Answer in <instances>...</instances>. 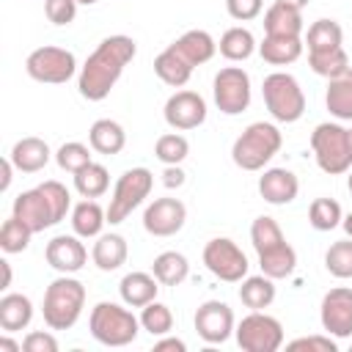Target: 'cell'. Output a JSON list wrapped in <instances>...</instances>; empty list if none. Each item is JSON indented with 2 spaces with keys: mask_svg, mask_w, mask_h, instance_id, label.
I'll use <instances>...</instances> for the list:
<instances>
[{
  "mask_svg": "<svg viewBox=\"0 0 352 352\" xmlns=\"http://www.w3.org/2000/svg\"><path fill=\"white\" fill-rule=\"evenodd\" d=\"M138 44L129 36H107L99 41V47L85 58L80 77H77V88L80 96L88 102H102L107 99V94L116 88L118 77L124 74L126 63L135 58Z\"/></svg>",
  "mask_w": 352,
  "mask_h": 352,
  "instance_id": "6da1fadb",
  "label": "cell"
},
{
  "mask_svg": "<svg viewBox=\"0 0 352 352\" xmlns=\"http://www.w3.org/2000/svg\"><path fill=\"white\" fill-rule=\"evenodd\" d=\"M69 209H72V195H69V190H66L60 182L50 179V182H44V184L33 187V190L19 192V195L14 198L11 214L19 217L33 234H38V231H44V228H50V226H58V223L66 217Z\"/></svg>",
  "mask_w": 352,
  "mask_h": 352,
  "instance_id": "7a4b0ae2",
  "label": "cell"
},
{
  "mask_svg": "<svg viewBox=\"0 0 352 352\" xmlns=\"http://www.w3.org/2000/svg\"><path fill=\"white\" fill-rule=\"evenodd\" d=\"M283 146V135L270 121H253L231 146V160L242 170H261Z\"/></svg>",
  "mask_w": 352,
  "mask_h": 352,
  "instance_id": "3957f363",
  "label": "cell"
},
{
  "mask_svg": "<svg viewBox=\"0 0 352 352\" xmlns=\"http://www.w3.org/2000/svg\"><path fill=\"white\" fill-rule=\"evenodd\" d=\"M82 308H85V286L77 278L60 275L47 286L44 302H41V314H44V324L50 330L74 327L80 314H82Z\"/></svg>",
  "mask_w": 352,
  "mask_h": 352,
  "instance_id": "277c9868",
  "label": "cell"
},
{
  "mask_svg": "<svg viewBox=\"0 0 352 352\" xmlns=\"http://www.w3.org/2000/svg\"><path fill=\"white\" fill-rule=\"evenodd\" d=\"M91 336L104 346H126L140 333V319L129 311V305L118 302H96L88 316Z\"/></svg>",
  "mask_w": 352,
  "mask_h": 352,
  "instance_id": "5b68a950",
  "label": "cell"
},
{
  "mask_svg": "<svg viewBox=\"0 0 352 352\" xmlns=\"http://www.w3.org/2000/svg\"><path fill=\"white\" fill-rule=\"evenodd\" d=\"M311 151L316 165L330 173H346L352 168V143H349V129H344L336 121H324L316 124V129L311 132Z\"/></svg>",
  "mask_w": 352,
  "mask_h": 352,
  "instance_id": "8992f818",
  "label": "cell"
},
{
  "mask_svg": "<svg viewBox=\"0 0 352 352\" xmlns=\"http://www.w3.org/2000/svg\"><path fill=\"white\" fill-rule=\"evenodd\" d=\"M261 94H264V104L270 110V116L280 124H294L302 118L305 113V94L300 88V82L289 74V72H272L264 77L261 82Z\"/></svg>",
  "mask_w": 352,
  "mask_h": 352,
  "instance_id": "52a82bcc",
  "label": "cell"
},
{
  "mask_svg": "<svg viewBox=\"0 0 352 352\" xmlns=\"http://www.w3.org/2000/svg\"><path fill=\"white\" fill-rule=\"evenodd\" d=\"M154 187V176L148 168H129L118 176L116 182V190L110 195V204H107V223L110 226H118L124 223L151 192Z\"/></svg>",
  "mask_w": 352,
  "mask_h": 352,
  "instance_id": "ba28073f",
  "label": "cell"
},
{
  "mask_svg": "<svg viewBox=\"0 0 352 352\" xmlns=\"http://www.w3.org/2000/svg\"><path fill=\"white\" fill-rule=\"evenodd\" d=\"M25 72L30 80L36 82H50V85H60V82H69L77 72V58L74 52L63 50V47H38L28 55L25 60Z\"/></svg>",
  "mask_w": 352,
  "mask_h": 352,
  "instance_id": "9c48e42d",
  "label": "cell"
},
{
  "mask_svg": "<svg viewBox=\"0 0 352 352\" xmlns=\"http://www.w3.org/2000/svg\"><path fill=\"white\" fill-rule=\"evenodd\" d=\"M234 336L245 352H278L283 346V324L264 311H250L234 327Z\"/></svg>",
  "mask_w": 352,
  "mask_h": 352,
  "instance_id": "30bf717a",
  "label": "cell"
},
{
  "mask_svg": "<svg viewBox=\"0 0 352 352\" xmlns=\"http://www.w3.org/2000/svg\"><path fill=\"white\" fill-rule=\"evenodd\" d=\"M204 264H206V270L217 280H226V283H239L248 275V270H250L248 256L228 236H214V239L206 242V248H204Z\"/></svg>",
  "mask_w": 352,
  "mask_h": 352,
  "instance_id": "8fae6325",
  "label": "cell"
},
{
  "mask_svg": "<svg viewBox=\"0 0 352 352\" xmlns=\"http://www.w3.org/2000/svg\"><path fill=\"white\" fill-rule=\"evenodd\" d=\"M212 96L220 113L239 116L250 104V74L242 66H226L214 74Z\"/></svg>",
  "mask_w": 352,
  "mask_h": 352,
  "instance_id": "7c38bea8",
  "label": "cell"
},
{
  "mask_svg": "<svg viewBox=\"0 0 352 352\" xmlns=\"http://www.w3.org/2000/svg\"><path fill=\"white\" fill-rule=\"evenodd\" d=\"M322 330L333 338H349L352 336V289L336 286L322 297L319 305Z\"/></svg>",
  "mask_w": 352,
  "mask_h": 352,
  "instance_id": "4fadbf2b",
  "label": "cell"
},
{
  "mask_svg": "<svg viewBox=\"0 0 352 352\" xmlns=\"http://www.w3.org/2000/svg\"><path fill=\"white\" fill-rule=\"evenodd\" d=\"M162 116H165V124L170 129L187 132V129H195L206 121V102L195 91H176L168 96Z\"/></svg>",
  "mask_w": 352,
  "mask_h": 352,
  "instance_id": "5bb4252c",
  "label": "cell"
},
{
  "mask_svg": "<svg viewBox=\"0 0 352 352\" xmlns=\"http://www.w3.org/2000/svg\"><path fill=\"white\" fill-rule=\"evenodd\" d=\"M195 333L206 341V344H223L231 338L236 322H234V311L220 302V300H206L198 305L195 311Z\"/></svg>",
  "mask_w": 352,
  "mask_h": 352,
  "instance_id": "9a60e30c",
  "label": "cell"
},
{
  "mask_svg": "<svg viewBox=\"0 0 352 352\" xmlns=\"http://www.w3.org/2000/svg\"><path fill=\"white\" fill-rule=\"evenodd\" d=\"M187 220V206L179 198H154L143 212V228L151 236H173Z\"/></svg>",
  "mask_w": 352,
  "mask_h": 352,
  "instance_id": "2e32d148",
  "label": "cell"
},
{
  "mask_svg": "<svg viewBox=\"0 0 352 352\" xmlns=\"http://www.w3.org/2000/svg\"><path fill=\"white\" fill-rule=\"evenodd\" d=\"M44 258L47 264L60 272V275H74L85 267L88 261V250L85 245L80 242L77 234H60V236H52L47 242V250H44Z\"/></svg>",
  "mask_w": 352,
  "mask_h": 352,
  "instance_id": "e0dca14e",
  "label": "cell"
},
{
  "mask_svg": "<svg viewBox=\"0 0 352 352\" xmlns=\"http://www.w3.org/2000/svg\"><path fill=\"white\" fill-rule=\"evenodd\" d=\"M300 179L289 168H267L258 176V195L272 206H286L297 198Z\"/></svg>",
  "mask_w": 352,
  "mask_h": 352,
  "instance_id": "ac0fdd59",
  "label": "cell"
},
{
  "mask_svg": "<svg viewBox=\"0 0 352 352\" xmlns=\"http://www.w3.org/2000/svg\"><path fill=\"white\" fill-rule=\"evenodd\" d=\"M8 157H11V162H14V168H16L19 173H38V170L50 162L52 151H50L47 140L30 135V138L16 140Z\"/></svg>",
  "mask_w": 352,
  "mask_h": 352,
  "instance_id": "d6986e66",
  "label": "cell"
},
{
  "mask_svg": "<svg viewBox=\"0 0 352 352\" xmlns=\"http://www.w3.org/2000/svg\"><path fill=\"white\" fill-rule=\"evenodd\" d=\"M160 292V280L154 278V272H126L118 283V294L124 300V305L129 308H143L151 300H157Z\"/></svg>",
  "mask_w": 352,
  "mask_h": 352,
  "instance_id": "ffe728a7",
  "label": "cell"
},
{
  "mask_svg": "<svg viewBox=\"0 0 352 352\" xmlns=\"http://www.w3.org/2000/svg\"><path fill=\"white\" fill-rule=\"evenodd\" d=\"M173 47H176V52L195 69V66H201V63H206V60H212L214 58V52H217V41L206 33V30H187V33H182L176 41H173Z\"/></svg>",
  "mask_w": 352,
  "mask_h": 352,
  "instance_id": "44dd1931",
  "label": "cell"
},
{
  "mask_svg": "<svg viewBox=\"0 0 352 352\" xmlns=\"http://www.w3.org/2000/svg\"><path fill=\"white\" fill-rule=\"evenodd\" d=\"M129 256V248H126V239L121 234H99L96 242H94V250H91V258L94 264L102 270V272H116Z\"/></svg>",
  "mask_w": 352,
  "mask_h": 352,
  "instance_id": "7402d4cb",
  "label": "cell"
},
{
  "mask_svg": "<svg viewBox=\"0 0 352 352\" xmlns=\"http://www.w3.org/2000/svg\"><path fill=\"white\" fill-rule=\"evenodd\" d=\"M154 74H157L165 85L182 88V85H187V80L192 77V66L176 52L173 44H168V47L154 58Z\"/></svg>",
  "mask_w": 352,
  "mask_h": 352,
  "instance_id": "603a6c76",
  "label": "cell"
},
{
  "mask_svg": "<svg viewBox=\"0 0 352 352\" xmlns=\"http://www.w3.org/2000/svg\"><path fill=\"white\" fill-rule=\"evenodd\" d=\"M33 319V302L25 294L8 292L0 297V327L6 333H19L30 324Z\"/></svg>",
  "mask_w": 352,
  "mask_h": 352,
  "instance_id": "cb8c5ba5",
  "label": "cell"
},
{
  "mask_svg": "<svg viewBox=\"0 0 352 352\" xmlns=\"http://www.w3.org/2000/svg\"><path fill=\"white\" fill-rule=\"evenodd\" d=\"M302 33V11L272 3L264 11V36H300Z\"/></svg>",
  "mask_w": 352,
  "mask_h": 352,
  "instance_id": "d4e9b609",
  "label": "cell"
},
{
  "mask_svg": "<svg viewBox=\"0 0 352 352\" xmlns=\"http://www.w3.org/2000/svg\"><path fill=\"white\" fill-rule=\"evenodd\" d=\"M88 143H91L94 151L110 157V154H118V151L126 146V132H124V126H121L118 121H113V118H99V121H94L91 129H88Z\"/></svg>",
  "mask_w": 352,
  "mask_h": 352,
  "instance_id": "484cf974",
  "label": "cell"
},
{
  "mask_svg": "<svg viewBox=\"0 0 352 352\" xmlns=\"http://www.w3.org/2000/svg\"><path fill=\"white\" fill-rule=\"evenodd\" d=\"M324 104H327V110H330L333 118H338V121H352V66H349L341 77L327 80Z\"/></svg>",
  "mask_w": 352,
  "mask_h": 352,
  "instance_id": "4316f807",
  "label": "cell"
},
{
  "mask_svg": "<svg viewBox=\"0 0 352 352\" xmlns=\"http://www.w3.org/2000/svg\"><path fill=\"white\" fill-rule=\"evenodd\" d=\"M258 55L272 66L294 63L302 55V38L300 36H264L258 44Z\"/></svg>",
  "mask_w": 352,
  "mask_h": 352,
  "instance_id": "83f0119b",
  "label": "cell"
},
{
  "mask_svg": "<svg viewBox=\"0 0 352 352\" xmlns=\"http://www.w3.org/2000/svg\"><path fill=\"white\" fill-rule=\"evenodd\" d=\"M104 223H107V209H102L94 198H85V201H80L72 209V228L82 239L99 236L102 228H104Z\"/></svg>",
  "mask_w": 352,
  "mask_h": 352,
  "instance_id": "f1b7e54d",
  "label": "cell"
},
{
  "mask_svg": "<svg viewBox=\"0 0 352 352\" xmlns=\"http://www.w3.org/2000/svg\"><path fill=\"white\" fill-rule=\"evenodd\" d=\"M239 283H242L239 286L242 305H248L250 311H264V308L272 305V300H275V280L270 275H264V272L261 275H245Z\"/></svg>",
  "mask_w": 352,
  "mask_h": 352,
  "instance_id": "f546056e",
  "label": "cell"
},
{
  "mask_svg": "<svg viewBox=\"0 0 352 352\" xmlns=\"http://www.w3.org/2000/svg\"><path fill=\"white\" fill-rule=\"evenodd\" d=\"M256 38H253V33L248 30V28H242V25H236V28H228L223 36H220V44H217V50H220V55L226 58V60H248L253 52H256Z\"/></svg>",
  "mask_w": 352,
  "mask_h": 352,
  "instance_id": "4dcf8cb0",
  "label": "cell"
},
{
  "mask_svg": "<svg viewBox=\"0 0 352 352\" xmlns=\"http://www.w3.org/2000/svg\"><path fill=\"white\" fill-rule=\"evenodd\" d=\"M258 267L272 280L289 278L294 272V267H297V253H294V248L289 242H280L278 248H272L267 253H258Z\"/></svg>",
  "mask_w": 352,
  "mask_h": 352,
  "instance_id": "1f68e13d",
  "label": "cell"
},
{
  "mask_svg": "<svg viewBox=\"0 0 352 352\" xmlns=\"http://www.w3.org/2000/svg\"><path fill=\"white\" fill-rule=\"evenodd\" d=\"M151 272H154V278H157L162 286H179V283H184L187 275H190V261H187L182 253H176V250H165V253H160V256L154 258Z\"/></svg>",
  "mask_w": 352,
  "mask_h": 352,
  "instance_id": "d6a6232c",
  "label": "cell"
},
{
  "mask_svg": "<svg viewBox=\"0 0 352 352\" xmlns=\"http://www.w3.org/2000/svg\"><path fill=\"white\" fill-rule=\"evenodd\" d=\"M72 176H74V190H77L82 198H99V195H104L107 187H110V173H107V168L99 165V162H88L85 168H80V170L72 173Z\"/></svg>",
  "mask_w": 352,
  "mask_h": 352,
  "instance_id": "836d02e7",
  "label": "cell"
},
{
  "mask_svg": "<svg viewBox=\"0 0 352 352\" xmlns=\"http://www.w3.org/2000/svg\"><path fill=\"white\" fill-rule=\"evenodd\" d=\"M344 47V30L336 19H316L308 28V52H327Z\"/></svg>",
  "mask_w": 352,
  "mask_h": 352,
  "instance_id": "e575fe53",
  "label": "cell"
},
{
  "mask_svg": "<svg viewBox=\"0 0 352 352\" xmlns=\"http://www.w3.org/2000/svg\"><path fill=\"white\" fill-rule=\"evenodd\" d=\"M308 66L314 74L324 77V80H333V77H341L346 69H349V55L344 47H336V50H327V52H308Z\"/></svg>",
  "mask_w": 352,
  "mask_h": 352,
  "instance_id": "d590c367",
  "label": "cell"
},
{
  "mask_svg": "<svg viewBox=\"0 0 352 352\" xmlns=\"http://www.w3.org/2000/svg\"><path fill=\"white\" fill-rule=\"evenodd\" d=\"M341 220H344V212H341V204L336 198H314L311 201L308 223L316 231H333L341 226Z\"/></svg>",
  "mask_w": 352,
  "mask_h": 352,
  "instance_id": "8d00e7d4",
  "label": "cell"
},
{
  "mask_svg": "<svg viewBox=\"0 0 352 352\" xmlns=\"http://www.w3.org/2000/svg\"><path fill=\"white\" fill-rule=\"evenodd\" d=\"M250 242H253L256 253H267V250L278 248L280 242H286V236H283L280 226L275 223V217L261 214V217H256L253 226H250Z\"/></svg>",
  "mask_w": 352,
  "mask_h": 352,
  "instance_id": "74e56055",
  "label": "cell"
},
{
  "mask_svg": "<svg viewBox=\"0 0 352 352\" xmlns=\"http://www.w3.org/2000/svg\"><path fill=\"white\" fill-rule=\"evenodd\" d=\"M190 154V143L184 135L179 132H168V135H160L157 143H154V157L165 165H182Z\"/></svg>",
  "mask_w": 352,
  "mask_h": 352,
  "instance_id": "f35d334b",
  "label": "cell"
},
{
  "mask_svg": "<svg viewBox=\"0 0 352 352\" xmlns=\"http://www.w3.org/2000/svg\"><path fill=\"white\" fill-rule=\"evenodd\" d=\"M140 327L146 333H151V336H168L173 330V314H170V308L165 302L151 300L140 311Z\"/></svg>",
  "mask_w": 352,
  "mask_h": 352,
  "instance_id": "ab89813d",
  "label": "cell"
},
{
  "mask_svg": "<svg viewBox=\"0 0 352 352\" xmlns=\"http://www.w3.org/2000/svg\"><path fill=\"white\" fill-rule=\"evenodd\" d=\"M324 267L333 278H352V236L349 239H341V242H333L324 253Z\"/></svg>",
  "mask_w": 352,
  "mask_h": 352,
  "instance_id": "60d3db41",
  "label": "cell"
},
{
  "mask_svg": "<svg viewBox=\"0 0 352 352\" xmlns=\"http://www.w3.org/2000/svg\"><path fill=\"white\" fill-rule=\"evenodd\" d=\"M30 236H33V231L19 220V217H8L6 223H3V228H0V248L6 250V253H22L28 245H30Z\"/></svg>",
  "mask_w": 352,
  "mask_h": 352,
  "instance_id": "b9f144b4",
  "label": "cell"
},
{
  "mask_svg": "<svg viewBox=\"0 0 352 352\" xmlns=\"http://www.w3.org/2000/svg\"><path fill=\"white\" fill-rule=\"evenodd\" d=\"M55 162H58L60 170H66V173H77L80 168H85V165L94 162V160H91V148H88L85 143H80V140H69V143H63V146L55 151Z\"/></svg>",
  "mask_w": 352,
  "mask_h": 352,
  "instance_id": "7bdbcfd3",
  "label": "cell"
},
{
  "mask_svg": "<svg viewBox=\"0 0 352 352\" xmlns=\"http://www.w3.org/2000/svg\"><path fill=\"white\" fill-rule=\"evenodd\" d=\"M77 0H44V14L52 25H69L77 16Z\"/></svg>",
  "mask_w": 352,
  "mask_h": 352,
  "instance_id": "ee69618b",
  "label": "cell"
},
{
  "mask_svg": "<svg viewBox=\"0 0 352 352\" xmlns=\"http://www.w3.org/2000/svg\"><path fill=\"white\" fill-rule=\"evenodd\" d=\"M286 349H292V352H300V349H308V352H336L338 344H336L333 336L324 333V336H302V338H294V341L286 344Z\"/></svg>",
  "mask_w": 352,
  "mask_h": 352,
  "instance_id": "f6af8a7d",
  "label": "cell"
},
{
  "mask_svg": "<svg viewBox=\"0 0 352 352\" xmlns=\"http://www.w3.org/2000/svg\"><path fill=\"white\" fill-rule=\"evenodd\" d=\"M264 8V0H226V11L231 19L236 22H250L261 14Z\"/></svg>",
  "mask_w": 352,
  "mask_h": 352,
  "instance_id": "bcb514c9",
  "label": "cell"
},
{
  "mask_svg": "<svg viewBox=\"0 0 352 352\" xmlns=\"http://www.w3.org/2000/svg\"><path fill=\"white\" fill-rule=\"evenodd\" d=\"M25 352H58V338L50 330H33L22 341Z\"/></svg>",
  "mask_w": 352,
  "mask_h": 352,
  "instance_id": "7dc6e473",
  "label": "cell"
},
{
  "mask_svg": "<svg viewBox=\"0 0 352 352\" xmlns=\"http://www.w3.org/2000/svg\"><path fill=\"white\" fill-rule=\"evenodd\" d=\"M184 176H187V173H184L179 165H165V170H162V184L170 187V190H173V187H182V184H184Z\"/></svg>",
  "mask_w": 352,
  "mask_h": 352,
  "instance_id": "c3c4849f",
  "label": "cell"
},
{
  "mask_svg": "<svg viewBox=\"0 0 352 352\" xmlns=\"http://www.w3.org/2000/svg\"><path fill=\"white\" fill-rule=\"evenodd\" d=\"M154 349H157V352H168V349H170V352H184L187 344H184L182 338H173V336H160V341L154 344Z\"/></svg>",
  "mask_w": 352,
  "mask_h": 352,
  "instance_id": "681fc988",
  "label": "cell"
},
{
  "mask_svg": "<svg viewBox=\"0 0 352 352\" xmlns=\"http://www.w3.org/2000/svg\"><path fill=\"white\" fill-rule=\"evenodd\" d=\"M14 170H16V168H14L11 157H6V160L0 162V176H3V179H0V190H3V192H6L8 187H11V179H14L11 173H14Z\"/></svg>",
  "mask_w": 352,
  "mask_h": 352,
  "instance_id": "f907efd6",
  "label": "cell"
},
{
  "mask_svg": "<svg viewBox=\"0 0 352 352\" xmlns=\"http://www.w3.org/2000/svg\"><path fill=\"white\" fill-rule=\"evenodd\" d=\"M0 349H6V352H19V349H22V344L11 341L8 336H0Z\"/></svg>",
  "mask_w": 352,
  "mask_h": 352,
  "instance_id": "816d5d0a",
  "label": "cell"
},
{
  "mask_svg": "<svg viewBox=\"0 0 352 352\" xmlns=\"http://www.w3.org/2000/svg\"><path fill=\"white\" fill-rule=\"evenodd\" d=\"M0 267H3V286L0 289H8L11 286V264L8 261H0Z\"/></svg>",
  "mask_w": 352,
  "mask_h": 352,
  "instance_id": "f5cc1de1",
  "label": "cell"
},
{
  "mask_svg": "<svg viewBox=\"0 0 352 352\" xmlns=\"http://www.w3.org/2000/svg\"><path fill=\"white\" fill-rule=\"evenodd\" d=\"M275 3H283V6H292V8H300V11H302L311 0H275Z\"/></svg>",
  "mask_w": 352,
  "mask_h": 352,
  "instance_id": "db71d44e",
  "label": "cell"
},
{
  "mask_svg": "<svg viewBox=\"0 0 352 352\" xmlns=\"http://www.w3.org/2000/svg\"><path fill=\"white\" fill-rule=\"evenodd\" d=\"M341 226H344V231H346V236H352V212H349V214H346V217L341 220Z\"/></svg>",
  "mask_w": 352,
  "mask_h": 352,
  "instance_id": "11a10c76",
  "label": "cell"
},
{
  "mask_svg": "<svg viewBox=\"0 0 352 352\" xmlns=\"http://www.w3.org/2000/svg\"><path fill=\"white\" fill-rule=\"evenodd\" d=\"M77 3H80V6H94L96 0H77Z\"/></svg>",
  "mask_w": 352,
  "mask_h": 352,
  "instance_id": "9f6ffc18",
  "label": "cell"
},
{
  "mask_svg": "<svg viewBox=\"0 0 352 352\" xmlns=\"http://www.w3.org/2000/svg\"><path fill=\"white\" fill-rule=\"evenodd\" d=\"M346 187H349V192H352V173H349V179H346Z\"/></svg>",
  "mask_w": 352,
  "mask_h": 352,
  "instance_id": "6f0895ef",
  "label": "cell"
},
{
  "mask_svg": "<svg viewBox=\"0 0 352 352\" xmlns=\"http://www.w3.org/2000/svg\"><path fill=\"white\" fill-rule=\"evenodd\" d=\"M349 143H352V129H349Z\"/></svg>",
  "mask_w": 352,
  "mask_h": 352,
  "instance_id": "680465c9",
  "label": "cell"
}]
</instances>
